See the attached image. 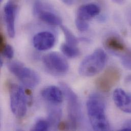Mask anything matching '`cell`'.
Segmentation results:
<instances>
[{
	"label": "cell",
	"instance_id": "1",
	"mask_svg": "<svg viewBox=\"0 0 131 131\" xmlns=\"http://www.w3.org/2000/svg\"><path fill=\"white\" fill-rule=\"evenodd\" d=\"M88 116L93 129L95 131L110 130V126L105 113V104L102 97L92 94L87 102Z\"/></svg>",
	"mask_w": 131,
	"mask_h": 131
},
{
	"label": "cell",
	"instance_id": "2",
	"mask_svg": "<svg viewBox=\"0 0 131 131\" xmlns=\"http://www.w3.org/2000/svg\"><path fill=\"white\" fill-rule=\"evenodd\" d=\"M107 56L104 50L98 49L86 57L79 67V72L83 77H92L99 73L104 68Z\"/></svg>",
	"mask_w": 131,
	"mask_h": 131
},
{
	"label": "cell",
	"instance_id": "3",
	"mask_svg": "<svg viewBox=\"0 0 131 131\" xmlns=\"http://www.w3.org/2000/svg\"><path fill=\"white\" fill-rule=\"evenodd\" d=\"M60 86L67 102L68 117L70 125L75 129L81 119V109L78 97L72 90L65 83L61 82Z\"/></svg>",
	"mask_w": 131,
	"mask_h": 131
},
{
	"label": "cell",
	"instance_id": "4",
	"mask_svg": "<svg viewBox=\"0 0 131 131\" xmlns=\"http://www.w3.org/2000/svg\"><path fill=\"white\" fill-rule=\"evenodd\" d=\"M8 67L10 71L28 87L34 88L40 82V79L38 74L21 63L13 61L10 63Z\"/></svg>",
	"mask_w": 131,
	"mask_h": 131
},
{
	"label": "cell",
	"instance_id": "5",
	"mask_svg": "<svg viewBox=\"0 0 131 131\" xmlns=\"http://www.w3.org/2000/svg\"><path fill=\"white\" fill-rule=\"evenodd\" d=\"M9 91L10 107L12 113L16 117L23 118L27 111V102L25 90L21 87L11 83L9 85Z\"/></svg>",
	"mask_w": 131,
	"mask_h": 131
},
{
	"label": "cell",
	"instance_id": "6",
	"mask_svg": "<svg viewBox=\"0 0 131 131\" xmlns=\"http://www.w3.org/2000/svg\"><path fill=\"white\" fill-rule=\"evenodd\" d=\"M43 63L47 70L55 75H62L69 69V64L66 59L60 54L51 52L43 58Z\"/></svg>",
	"mask_w": 131,
	"mask_h": 131
},
{
	"label": "cell",
	"instance_id": "7",
	"mask_svg": "<svg viewBox=\"0 0 131 131\" xmlns=\"http://www.w3.org/2000/svg\"><path fill=\"white\" fill-rule=\"evenodd\" d=\"M121 76V72L118 68L109 67L96 79V86L103 92H109L119 81Z\"/></svg>",
	"mask_w": 131,
	"mask_h": 131
},
{
	"label": "cell",
	"instance_id": "8",
	"mask_svg": "<svg viewBox=\"0 0 131 131\" xmlns=\"http://www.w3.org/2000/svg\"><path fill=\"white\" fill-rule=\"evenodd\" d=\"M18 5L15 0H10L5 5L4 9V17L8 35L13 38L15 34V20Z\"/></svg>",
	"mask_w": 131,
	"mask_h": 131
},
{
	"label": "cell",
	"instance_id": "9",
	"mask_svg": "<svg viewBox=\"0 0 131 131\" xmlns=\"http://www.w3.org/2000/svg\"><path fill=\"white\" fill-rule=\"evenodd\" d=\"M55 37L53 33L43 31L37 33L33 38V43L36 49L45 51L51 49L55 45Z\"/></svg>",
	"mask_w": 131,
	"mask_h": 131
},
{
	"label": "cell",
	"instance_id": "10",
	"mask_svg": "<svg viewBox=\"0 0 131 131\" xmlns=\"http://www.w3.org/2000/svg\"><path fill=\"white\" fill-rule=\"evenodd\" d=\"M42 4L37 2L35 4L33 11L35 14L38 16L39 18L45 23L53 26H61V19L54 13L43 10Z\"/></svg>",
	"mask_w": 131,
	"mask_h": 131
},
{
	"label": "cell",
	"instance_id": "11",
	"mask_svg": "<svg viewBox=\"0 0 131 131\" xmlns=\"http://www.w3.org/2000/svg\"><path fill=\"white\" fill-rule=\"evenodd\" d=\"M113 99L115 105L122 111L131 113V95L123 89L118 88L114 90Z\"/></svg>",
	"mask_w": 131,
	"mask_h": 131
},
{
	"label": "cell",
	"instance_id": "12",
	"mask_svg": "<svg viewBox=\"0 0 131 131\" xmlns=\"http://www.w3.org/2000/svg\"><path fill=\"white\" fill-rule=\"evenodd\" d=\"M63 91L55 86H49L43 88L41 95L43 99L53 105H57L62 103Z\"/></svg>",
	"mask_w": 131,
	"mask_h": 131
},
{
	"label": "cell",
	"instance_id": "13",
	"mask_svg": "<svg viewBox=\"0 0 131 131\" xmlns=\"http://www.w3.org/2000/svg\"><path fill=\"white\" fill-rule=\"evenodd\" d=\"M100 12V7L95 4H88L80 7L77 11V18L88 21L97 16Z\"/></svg>",
	"mask_w": 131,
	"mask_h": 131
},
{
	"label": "cell",
	"instance_id": "14",
	"mask_svg": "<svg viewBox=\"0 0 131 131\" xmlns=\"http://www.w3.org/2000/svg\"><path fill=\"white\" fill-rule=\"evenodd\" d=\"M105 45L108 49L116 52H123L126 49L123 42L118 38L115 36L108 37L106 40Z\"/></svg>",
	"mask_w": 131,
	"mask_h": 131
},
{
	"label": "cell",
	"instance_id": "15",
	"mask_svg": "<svg viewBox=\"0 0 131 131\" xmlns=\"http://www.w3.org/2000/svg\"><path fill=\"white\" fill-rule=\"evenodd\" d=\"M61 50L66 56L69 58H75L80 54V51L77 47L70 46L66 43L61 45Z\"/></svg>",
	"mask_w": 131,
	"mask_h": 131
},
{
	"label": "cell",
	"instance_id": "16",
	"mask_svg": "<svg viewBox=\"0 0 131 131\" xmlns=\"http://www.w3.org/2000/svg\"><path fill=\"white\" fill-rule=\"evenodd\" d=\"M61 28L65 36L66 43L70 46L77 47L78 43V40L77 37L66 26H61Z\"/></svg>",
	"mask_w": 131,
	"mask_h": 131
},
{
	"label": "cell",
	"instance_id": "17",
	"mask_svg": "<svg viewBox=\"0 0 131 131\" xmlns=\"http://www.w3.org/2000/svg\"><path fill=\"white\" fill-rule=\"evenodd\" d=\"M61 116V111L60 109L57 108H52L50 109L49 118V123L53 125L58 124Z\"/></svg>",
	"mask_w": 131,
	"mask_h": 131
},
{
	"label": "cell",
	"instance_id": "18",
	"mask_svg": "<svg viewBox=\"0 0 131 131\" xmlns=\"http://www.w3.org/2000/svg\"><path fill=\"white\" fill-rule=\"evenodd\" d=\"M50 127L49 122L43 119L39 120L35 125L33 130L35 131H48Z\"/></svg>",
	"mask_w": 131,
	"mask_h": 131
},
{
	"label": "cell",
	"instance_id": "19",
	"mask_svg": "<svg viewBox=\"0 0 131 131\" xmlns=\"http://www.w3.org/2000/svg\"><path fill=\"white\" fill-rule=\"evenodd\" d=\"M75 23L77 29L81 32L86 31L89 28V23L88 21L76 18Z\"/></svg>",
	"mask_w": 131,
	"mask_h": 131
},
{
	"label": "cell",
	"instance_id": "20",
	"mask_svg": "<svg viewBox=\"0 0 131 131\" xmlns=\"http://www.w3.org/2000/svg\"><path fill=\"white\" fill-rule=\"evenodd\" d=\"M1 53L7 59H10L13 57L14 51L12 47L9 45H6Z\"/></svg>",
	"mask_w": 131,
	"mask_h": 131
},
{
	"label": "cell",
	"instance_id": "21",
	"mask_svg": "<svg viewBox=\"0 0 131 131\" xmlns=\"http://www.w3.org/2000/svg\"><path fill=\"white\" fill-rule=\"evenodd\" d=\"M122 62L124 66L127 69H131V57L128 56H126L123 57Z\"/></svg>",
	"mask_w": 131,
	"mask_h": 131
},
{
	"label": "cell",
	"instance_id": "22",
	"mask_svg": "<svg viewBox=\"0 0 131 131\" xmlns=\"http://www.w3.org/2000/svg\"><path fill=\"white\" fill-rule=\"evenodd\" d=\"M121 130L124 131H131V119L127 121L124 124Z\"/></svg>",
	"mask_w": 131,
	"mask_h": 131
},
{
	"label": "cell",
	"instance_id": "23",
	"mask_svg": "<svg viewBox=\"0 0 131 131\" xmlns=\"http://www.w3.org/2000/svg\"><path fill=\"white\" fill-rule=\"evenodd\" d=\"M67 127H68L67 124L65 122H64L59 123L58 124V129L59 130H61V131H64L66 130H67Z\"/></svg>",
	"mask_w": 131,
	"mask_h": 131
},
{
	"label": "cell",
	"instance_id": "24",
	"mask_svg": "<svg viewBox=\"0 0 131 131\" xmlns=\"http://www.w3.org/2000/svg\"><path fill=\"white\" fill-rule=\"evenodd\" d=\"M64 3H65L67 5H71L73 2V0H62Z\"/></svg>",
	"mask_w": 131,
	"mask_h": 131
},
{
	"label": "cell",
	"instance_id": "25",
	"mask_svg": "<svg viewBox=\"0 0 131 131\" xmlns=\"http://www.w3.org/2000/svg\"><path fill=\"white\" fill-rule=\"evenodd\" d=\"M113 2H114L115 3L118 4H122L123 3H124L125 0H112Z\"/></svg>",
	"mask_w": 131,
	"mask_h": 131
},
{
	"label": "cell",
	"instance_id": "26",
	"mask_svg": "<svg viewBox=\"0 0 131 131\" xmlns=\"http://www.w3.org/2000/svg\"><path fill=\"white\" fill-rule=\"evenodd\" d=\"M25 93H26V94L27 95H31V94H32L31 91L30 90H29V89H26V90H25Z\"/></svg>",
	"mask_w": 131,
	"mask_h": 131
}]
</instances>
